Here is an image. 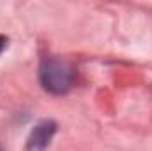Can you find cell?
<instances>
[{
  "mask_svg": "<svg viewBox=\"0 0 152 151\" xmlns=\"http://www.w3.org/2000/svg\"><path fill=\"white\" fill-rule=\"evenodd\" d=\"M41 84L53 94H66L73 85V70L60 59H44L39 70Z\"/></svg>",
  "mask_w": 152,
  "mask_h": 151,
  "instance_id": "1",
  "label": "cell"
},
{
  "mask_svg": "<svg viewBox=\"0 0 152 151\" xmlns=\"http://www.w3.org/2000/svg\"><path fill=\"white\" fill-rule=\"evenodd\" d=\"M55 132H57V124L53 121L37 123L27 137V144H25L27 151H44L50 146Z\"/></svg>",
  "mask_w": 152,
  "mask_h": 151,
  "instance_id": "2",
  "label": "cell"
},
{
  "mask_svg": "<svg viewBox=\"0 0 152 151\" xmlns=\"http://www.w3.org/2000/svg\"><path fill=\"white\" fill-rule=\"evenodd\" d=\"M5 43H7V38H4V36H0V53H2V50L5 48Z\"/></svg>",
  "mask_w": 152,
  "mask_h": 151,
  "instance_id": "3",
  "label": "cell"
},
{
  "mask_svg": "<svg viewBox=\"0 0 152 151\" xmlns=\"http://www.w3.org/2000/svg\"><path fill=\"white\" fill-rule=\"evenodd\" d=\"M0 151H2V150H0Z\"/></svg>",
  "mask_w": 152,
  "mask_h": 151,
  "instance_id": "4",
  "label": "cell"
}]
</instances>
